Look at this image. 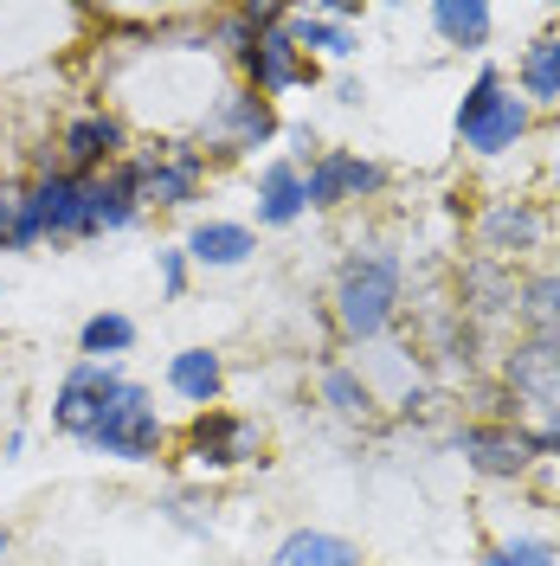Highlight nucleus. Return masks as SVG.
<instances>
[{"label": "nucleus", "instance_id": "obj_1", "mask_svg": "<svg viewBox=\"0 0 560 566\" xmlns=\"http://www.w3.org/2000/svg\"><path fill=\"white\" fill-rule=\"evenodd\" d=\"M400 310V258H386V251H367V258H354L342 283H335V322H342V335L349 342H374L386 335V322Z\"/></svg>", "mask_w": 560, "mask_h": 566}, {"label": "nucleus", "instance_id": "obj_2", "mask_svg": "<svg viewBox=\"0 0 560 566\" xmlns=\"http://www.w3.org/2000/svg\"><path fill=\"white\" fill-rule=\"evenodd\" d=\"M528 129V97L516 91H502V77L484 71L477 84H470V97L457 104V136L464 148H477V155H502V148H516Z\"/></svg>", "mask_w": 560, "mask_h": 566}, {"label": "nucleus", "instance_id": "obj_3", "mask_svg": "<svg viewBox=\"0 0 560 566\" xmlns=\"http://www.w3.org/2000/svg\"><path fill=\"white\" fill-rule=\"evenodd\" d=\"M84 444H91V451H104V458H123V463H148V458H155V451H162V419H155V399H148V387L123 380V387H116V399L104 406L97 431H91Z\"/></svg>", "mask_w": 560, "mask_h": 566}, {"label": "nucleus", "instance_id": "obj_4", "mask_svg": "<svg viewBox=\"0 0 560 566\" xmlns=\"http://www.w3.org/2000/svg\"><path fill=\"white\" fill-rule=\"evenodd\" d=\"M129 175H136L142 207H194L200 180H207V155L187 148V142H162V148H142L129 161Z\"/></svg>", "mask_w": 560, "mask_h": 566}, {"label": "nucleus", "instance_id": "obj_5", "mask_svg": "<svg viewBox=\"0 0 560 566\" xmlns=\"http://www.w3.org/2000/svg\"><path fill=\"white\" fill-rule=\"evenodd\" d=\"M123 387V374H116V360H77L65 380H59V399H52V424L65 431V438H91L97 419H104V406L116 399Z\"/></svg>", "mask_w": 560, "mask_h": 566}, {"label": "nucleus", "instance_id": "obj_6", "mask_svg": "<svg viewBox=\"0 0 560 566\" xmlns=\"http://www.w3.org/2000/svg\"><path fill=\"white\" fill-rule=\"evenodd\" d=\"M271 136H278V109H271V97H258V91L219 97L212 116L200 123V148H212V155H251V148H265Z\"/></svg>", "mask_w": 560, "mask_h": 566}, {"label": "nucleus", "instance_id": "obj_7", "mask_svg": "<svg viewBox=\"0 0 560 566\" xmlns=\"http://www.w3.org/2000/svg\"><path fill=\"white\" fill-rule=\"evenodd\" d=\"M91 180L97 175H65V168H52V175H39L33 187H27V200H33L45 239H91V232H97Z\"/></svg>", "mask_w": 560, "mask_h": 566}, {"label": "nucleus", "instance_id": "obj_8", "mask_svg": "<svg viewBox=\"0 0 560 566\" xmlns=\"http://www.w3.org/2000/svg\"><path fill=\"white\" fill-rule=\"evenodd\" d=\"M187 451L200 470H232V463H251L265 451V431L251 419H232V412H200L187 431Z\"/></svg>", "mask_w": 560, "mask_h": 566}, {"label": "nucleus", "instance_id": "obj_9", "mask_svg": "<svg viewBox=\"0 0 560 566\" xmlns=\"http://www.w3.org/2000/svg\"><path fill=\"white\" fill-rule=\"evenodd\" d=\"M381 168L374 161H361L349 148H322L310 161V175H303V193H310V207H342V200H361V193H374L381 187Z\"/></svg>", "mask_w": 560, "mask_h": 566}, {"label": "nucleus", "instance_id": "obj_10", "mask_svg": "<svg viewBox=\"0 0 560 566\" xmlns=\"http://www.w3.org/2000/svg\"><path fill=\"white\" fill-rule=\"evenodd\" d=\"M502 374H509V387H516L522 406H535L548 424L560 419V348L554 342H522L502 360Z\"/></svg>", "mask_w": 560, "mask_h": 566}, {"label": "nucleus", "instance_id": "obj_11", "mask_svg": "<svg viewBox=\"0 0 560 566\" xmlns=\"http://www.w3.org/2000/svg\"><path fill=\"white\" fill-rule=\"evenodd\" d=\"M457 451L477 463L484 476H516V470H528V463L541 458L535 438L516 431V424H470V431H457Z\"/></svg>", "mask_w": 560, "mask_h": 566}, {"label": "nucleus", "instance_id": "obj_12", "mask_svg": "<svg viewBox=\"0 0 560 566\" xmlns=\"http://www.w3.org/2000/svg\"><path fill=\"white\" fill-rule=\"evenodd\" d=\"M123 161V123L91 109L65 129V175H97V168H116Z\"/></svg>", "mask_w": 560, "mask_h": 566}, {"label": "nucleus", "instance_id": "obj_13", "mask_svg": "<svg viewBox=\"0 0 560 566\" xmlns=\"http://www.w3.org/2000/svg\"><path fill=\"white\" fill-rule=\"evenodd\" d=\"M246 71H251V84H258V97L297 91V84L310 77V65H303V45L283 33V27H271V33L251 45V52H246Z\"/></svg>", "mask_w": 560, "mask_h": 566}, {"label": "nucleus", "instance_id": "obj_14", "mask_svg": "<svg viewBox=\"0 0 560 566\" xmlns=\"http://www.w3.org/2000/svg\"><path fill=\"white\" fill-rule=\"evenodd\" d=\"M303 212H310L303 168L297 161H265V175H258V226H297Z\"/></svg>", "mask_w": 560, "mask_h": 566}, {"label": "nucleus", "instance_id": "obj_15", "mask_svg": "<svg viewBox=\"0 0 560 566\" xmlns=\"http://www.w3.org/2000/svg\"><path fill=\"white\" fill-rule=\"evenodd\" d=\"M187 258L194 264H212V271H232V264H246L258 239H251V226H232V219H200L194 232H187Z\"/></svg>", "mask_w": 560, "mask_h": 566}, {"label": "nucleus", "instance_id": "obj_16", "mask_svg": "<svg viewBox=\"0 0 560 566\" xmlns=\"http://www.w3.org/2000/svg\"><path fill=\"white\" fill-rule=\"evenodd\" d=\"M477 239H484V251H490V258L528 251L535 239H541V212L522 207V200H496V207L484 212V226H477Z\"/></svg>", "mask_w": 560, "mask_h": 566}, {"label": "nucleus", "instance_id": "obj_17", "mask_svg": "<svg viewBox=\"0 0 560 566\" xmlns=\"http://www.w3.org/2000/svg\"><path fill=\"white\" fill-rule=\"evenodd\" d=\"M91 212H97V232H123V226H136L142 193H136L129 161H116V168H104V175L91 180Z\"/></svg>", "mask_w": 560, "mask_h": 566}, {"label": "nucleus", "instance_id": "obj_18", "mask_svg": "<svg viewBox=\"0 0 560 566\" xmlns=\"http://www.w3.org/2000/svg\"><path fill=\"white\" fill-rule=\"evenodd\" d=\"M168 387H175L187 406H212L219 387H226V367H219L212 348H180L175 360H168Z\"/></svg>", "mask_w": 560, "mask_h": 566}, {"label": "nucleus", "instance_id": "obj_19", "mask_svg": "<svg viewBox=\"0 0 560 566\" xmlns=\"http://www.w3.org/2000/svg\"><path fill=\"white\" fill-rule=\"evenodd\" d=\"M271 566H361V547L342 541V534H322V528H297L283 541Z\"/></svg>", "mask_w": 560, "mask_h": 566}, {"label": "nucleus", "instance_id": "obj_20", "mask_svg": "<svg viewBox=\"0 0 560 566\" xmlns=\"http://www.w3.org/2000/svg\"><path fill=\"white\" fill-rule=\"evenodd\" d=\"M516 316H522L528 342H554V348H560V271L522 283V303H516Z\"/></svg>", "mask_w": 560, "mask_h": 566}, {"label": "nucleus", "instance_id": "obj_21", "mask_svg": "<svg viewBox=\"0 0 560 566\" xmlns=\"http://www.w3.org/2000/svg\"><path fill=\"white\" fill-rule=\"evenodd\" d=\"M432 27H438L445 45L477 52V45L490 39V7H484V0H445V7H432Z\"/></svg>", "mask_w": 560, "mask_h": 566}, {"label": "nucleus", "instance_id": "obj_22", "mask_svg": "<svg viewBox=\"0 0 560 566\" xmlns=\"http://www.w3.org/2000/svg\"><path fill=\"white\" fill-rule=\"evenodd\" d=\"M283 33L297 39L303 52H329V59H349L354 45H361L342 20H322V13H283Z\"/></svg>", "mask_w": 560, "mask_h": 566}, {"label": "nucleus", "instance_id": "obj_23", "mask_svg": "<svg viewBox=\"0 0 560 566\" xmlns=\"http://www.w3.org/2000/svg\"><path fill=\"white\" fill-rule=\"evenodd\" d=\"M77 348H84V360H116V354L136 348V322L116 316V310H104V316L84 322V335H77Z\"/></svg>", "mask_w": 560, "mask_h": 566}, {"label": "nucleus", "instance_id": "obj_24", "mask_svg": "<svg viewBox=\"0 0 560 566\" xmlns=\"http://www.w3.org/2000/svg\"><path fill=\"white\" fill-rule=\"evenodd\" d=\"M522 91H528V97H541V104H554V97H560V33H548V39H535V45H528Z\"/></svg>", "mask_w": 560, "mask_h": 566}, {"label": "nucleus", "instance_id": "obj_25", "mask_svg": "<svg viewBox=\"0 0 560 566\" xmlns=\"http://www.w3.org/2000/svg\"><path fill=\"white\" fill-rule=\"evenodd\" d=\"M322 399H329L335 412H349V419H361V412L374 406V392L361 387V380H354L349 367H329V374H322Z\"/></svg>", "mask_w": 560, "mask_h": 566}, {"label": "nucleus", "instance_id": "obj_26", "mask_svg": "<svg viewBox=\"0 0 560 566\" xmlns=\"http://www.w3.org/2000/svg\"><path fill=\"white\" fill-rule=\"evenodd\" d=\"M490 566H554V547L548 541H502L490 554Z\"/></svg>", "mask_w": 560, "mask_h": 566}, {"label": "nucleus", "instance_id": "obj_27", "mask_svg": "<svg viewBox=\"0 0 560 566\" xmlns=\"http://www.w3.org/2000/svg\"><path fill=\"white\" fill-rule=\"evenodd\" d=\"M155 264H162V290L180 296L187 290V251H155Z\"/></svg>", "mask_w": 560, "mask_h": 566}, {"label": "nucleus", "instance_id": "obj_28", "mask_svg": "<svg viewBox=\"0 0 560 566\" xmlns=\"http://www.w3.org/2000/svg\"><path fill=\"white\" fill-rule=\"evenodd\" d=\"M0 554H7V528H0Z\"/></svg>", "mask_w": 560, "mask_h": 566}, {"label": "nucleus", "instance_id": "obj_29", "mask_svg": "<svg viewBox=\"0 0 560 566\" xmlns=\"http://www.w3.org/2000/svg\"><path fill=\"white\" fill-rule=\"evenodd\" d=\"M554 258H560V251H554Z\"/></svg>", "mask_w": 560, "mask_h": 566}]
</instances>
